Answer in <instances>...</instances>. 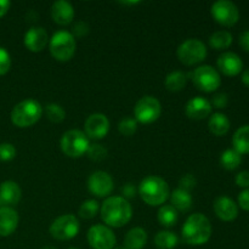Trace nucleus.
<instances>
[{
  "mask_svg": "<svg viewBox=\"0 0 249 249\" xmlns=\"http://www.w3.org/2000/svg\"><path fill=\"white\" fill-rule=\"evenodd\" d=\"M114 187L111 175L102 170H96L88 179V189L97 197H107L112 194Z\"/></svg>",
  "mask_w": 249,
  "mask_h": 249,
  "instance_id": "13",
  "label": "nucleus"
},
{
  "mask_svg": "<svg viewBox=\"0 0 249 249\" xmlns=\"http://www.w3.org/2000/svg\"><path fill=\"white\" fill-rule=\"evenodd\" d=\"M179 243V238L172 231H160L155 236V245L158 249H174Z\"/></svg>",
  "mask_w": 249,
  "mask_h": 249,
  "instance_id": "30",
  "label": "nucleus"
},
{
  "mask_svg": "<svg viewBox=\"0 0 249 249\" xmlns=\"http://www.w3.org/2000/svg\"><path fill=\"white\" fill-rule=\"evenodd\" d=\"M187 78H191L196 88L204 92H213L220 87L221 78L218 71L209 65L197 67L194 72H190Z\"/></svg>",
  "mask_w": 249,
  "mask_h": 249,
  "instance_id": "7",
  "label": "nucleus"
},
{
  "mask_svg": "<svg viewBox=\"0 0 249 249\" xmlns=\"http://www.w3.org/2000/svg\"><path fill=\"white\" fill-rule=\"evenodd\" d=\"M158 223L164 228H173L179 220V213L170 204H164L160 208L157 214Z\"/></svg>",
  "mask_w": 249,
  "mask_h": 249,
  "instance_id": "27",
  "label": "nucleus"
},
{
  "mask_svg": "<svg viewBox=\"0 0 249 249\" xmlns=\"http://www.w3.org/2000/svg\"><path fill=\"white\" fill-rule=\"evenodd\" d=\"M238 206L243 211L249 212V189H245L238 195Z\"/></svg>",
  "mask_w": 249,
  "mask_h": 249,
  "instance_id": "42",
  "label": "nucleus"
},
{
  "mask_svg": "<svg viewBox=\"0 0 249 249\" xmlns=\"http://www.w3.org/2000/svg\"><path fill=\"white\" fill-rule=\"evenodd\" d=\"M68 249H79V248H68Z\"/></svg>",
  "mask_w": 249,
  "mask_h": 249,
  "instance_id": "49",
  "label": "nucleus"
},
{
  "mask_svg": "<svg viewBox=\"0 0 249 249\" xmlns=\"http://www.w3.org/2000/svg\"><path fill=\"white\" fill-rule=\"evenodd\" d=\"M212 16L221 26L231 27L236 24L240 18L238 7L230 0H218L212 5Z\"/></svg>",
  "mask_w": 249,
  "mask_h": 249,
  "instance_id": "11",
  "label": "nucleus"
},
{
  "mask_svg": "<svg viewBox=\"0 0 249 249\" xmlns=\"http://www.w3.org/2000/svg\"><path fill=\"white\" fill-rule=\"evenodd\" d=\"M60 145L61 150L66 156L71 158H79L87 153L90 146V141L84 131L72 129L63 134Z\"/></svg>",
  "mask_w": 249,
  "mask_h": 249,
  "instance_id": "6",
  "label": "nucleus"
},
{
  "mask_svg": "<svg viewBox=\"0 0 249 249\" xmlns=\"http://www.w3.org/2000/svg\"><path fill=\"white\" fill-rule=\"evenodd\" d=\"M84 133L92 140H101L108 134L109 121L105 114L92 113L84 123Z\"/></svg>",
  "mask_w": 249,
  "mask_h": 249,
  "instance_id": "14",
  "label": "nucleus"
},
{
  "mask_svg": "<svg viewBox=\"0 0 249 249\" xmlns=\"http://www.w3.org/2000/svg\"><path fill=\"white\" fill-rule=\"evenodd\" d=\"M242 83L245 85H247V87H249V70H246L245 72L242 73Z\"/></svg>",
  "mask_w": 249,
  "mask_h": 249,
  "instance_id": "46",
  "label": "nucleus"
},
{
  "mask_svg": "<svg viewBox=\"0 0 249 249\" xmlns=\"http://www.w3.org/2000/svg\"><path fill=\"white\" fill-rule=\"evenodd\" d=\"M216 65H218L219 71L228 77H235L240 74L243 70V61L237 53H231V51L221 53L218 57Z\"/></svg>",
  "mask_w": 249,
  "mask_h": 249,
  "instance_id": "16",
  "label": "nucleus"
},
{
  "mask_svg": "<svg viewBox=\"0 0 249 249\" xmlns=\"http://www.w3.org/2000/svg\"><path fill=\"white\" fill-rule=\"evenodd\" d=\"M187 74L181 71H174V72L169 73V74L165 77L164 85L167 88V90L173 92L180 91V90L184 89L187 84Z\"/></svg>",
  "mask_w": 249,
  "mask_h": 249,
  "instance_id": "26",
  "label": "nucleus"
},
{
  "mask_svg": "<svg viewBox=\"0 0 249 249\" xmlns=\"http://www.w3.org/2000/svg\"><path fill=\"white\" fill-rule=\"evenodd\" d=\"M232 34L230 32L218 31L209 36V45L215 50H224L232 44Z\"/></svg>",
  "mask_w": 249,
  "mask_h": 249,
  "instance_id": "28",
  "label": "nucleus"
},
{
  "mask_svg": "<svg viewBox=\"0 0 249 249\" xmlns=\"http://www.w3.org/2000/svg\"><path fill=\"white\" fill-rule=\"evenodd\" d=\"M100 211L99 202L95 199H87L83 202L79 207V216L83 219H92L96 216L97 212Z\"/></svg>",
  "mask_w": 249,
  "mask_h": 249,
  "instance_id": "31",
  "label": "nucleus"
},
{
  "mask_svg": "<svg viewBox=\"0 0 249 249\" xmlns=\"http://www.w3.org/2000/svg\"><path fill=\"white\" fill-rule=\"evenodd\" d=\"M242 162V155L235 151L233 148L225 150L220 156V164L226 170H235L240 167Z\"/></svg>",
  "mask_w": 249,
  "mask_h": 249,
  "instance_id": "29",
  "label": "nucleus"
},
{
  "mask_svg": "<svg viewBox=\"0 0 249 249\" xmlns=\"http://www.w3.org/2000/svg\"><path fill=\"white\" fill-rule=\"evenodd\" d=\"M51 17L53 22L60 26L70 24L74 18V9L72 4L66 0H57L51 6Z\"/></svg>",
  "mask_w": 249,
  "mask_h": 249,
  "instance_id": "20",
  "label": "nucleus"
},
{
  "mask_svg": "<svg viewBox=\"0 0 249 249\" xmlns=\"http://www.w3.org/2000/svg\"><path fill=\"white\" fill-rule=\"evenodd\" d=\"M49 40L50 39H49L48 32L43 27L34 26L26 32L23 43L24 46L29 51H32V53H39V51L45 49V46L49 44Z\"/></svg>",
  "mask_w": 249,
  "mask_h": 249,
  "instance_id": "15",
  "label": "nucleus"
},
{
  "mask_svg": "<svg viewBox=\"0 0 249 249\" xmlns=\"http://www.w3.org/2000/svg\"><path fill=\"white\" fill-rule=\"evenodd\" d=\"M178 58L186 66L201 63L207 57V46L199 39H186L179 45L177 50Z\"/></svg>",
  "mask_w": 249,
  "mask_h": 249,
  "instance_id": "8",
  "label": "nucleus"
},
{
  "mask_svg": "<svg viewBox=\"0 0 249 249\" xmlns=\"http://www.w3.org/2000/svg\"><path fill=\"white\" fill-rule=\"evenodd\" d=\"M15 156H16V148L12 143H0V160L9 162V160H14Z\"/></svg>",
  "mask_w": 249,
  "mask_h": 249,
  "instance_id": "35",
  "label": "nucleus"
},
{
  "mask_svg": "<svg viewBox=\"0 0 249 249\" xmlns=\"http://www.w3.org/2000/svg\"><path fill=\"white\" fill-rule=\"evenodd\" d=\"M11 67V57L10 53L0 46V75L6 74Z\"/></svg>",
  "mask_w": 249,
  "mask_h": 249,
  "instance_id": "36",
  "label": "nucleus"
},
{
  "mask_svg": "<svg viewBox=\"0 0 249 249\" xmlns=\"http://www.w3.org/2000/svg\"><path fill=\"white\" fill-rule=\"evenodd\" d=\"M87 155L94 162H101V160H104L107 157V150L106 147H104L100 143H92L88 148Z\"/></svg>",
  "mask_w": 249,
  "mask_h": 249,
  "instance_id": "34",
  "label": "nucleus"
},
{
  "mask_svg": "<svg viewBox=\"0 0 249 249\" xmlns=\"http://www.w3.org/2000/svg\"><path fill=\"white\" fill-rule=\"evenodd\" d=\"M236 184L240 187H245L247 189L249 186V172L248 170H243V172H240L235 178Z\"/></svg>",
  "mask_w": 249,
  "mask_h": 249,
  "instance_id": "40",
  "label": "nucleus"
},
{
  "mask_svg": "<svg viewBox=\"0 0 249 249\" xmlns=\"http://www.w3.org/2000/svg\"><path fill=\"white\" fill-rule=\"evenodd\" d=\"M212 104L207 99L202 96H196L194 99L189 100L185 107V113L190 119L195 121H201L207 118L212 113Z\"/></svg>",
  "mask_w": 249,
  "mask_h": 249,
  "instance_id": "17",
  "label": "nucleus"
},
{
  "mask_svg": "<svg viewBox=\"0 0 249 249\" xmlns=\"http://www.w3.org/2000/svg\"><path fill=\"white\" fill-rule=\"evenodd\" d=\"M228 102H229L228 95H226L225 92H218V94H215L213 96L211 104L213 105L215 108H225Z\"/></svg>",
  "mask_w": 249,
  "mask_h": 249,
  "instance_id": "39",
  "label": "nucleus"
},
{
  "mask_svg": "<svg viewBox=\"0 0 249 249\" xmlns=\"http://www.w3.org/2000/svg\"><path fill=\"white\" fill-rule=\"evenodd\" d=\"M113 249H126V248L124 247V246H122V247H114Z\"/></svg>",
  "mask_w": 249,
  "mask_h": 249,
  "instance_id": "48",
  "label": "nucleus"
},
{
  "mask_svg": "<svg viewBox=\"0 0 249 249\" xmlns=\"http://www.w3.org/2000/svg\"><path fill=\"white\" fill-rule=\"evenodd\" d=\"M214 212L223 221H233L238 215V206L230 197L220 196L214 202Z\"/></svg>",
  "mask_w": 249,
  "mask_h": 249,
  "instance_id": "18",
  "label": "nucleus"
},
{
  "mask_svg": "<svg viewBox=\"0 0 249 249\" xmlns=\"http://www.w3.org/2000/svg\"><path fill=\"white\" fill-rule=\"evenodd\" d=\"M22 197V190L17 182L7 180L0 185V208L16 206Z\"/></svg>",
  "mask_w": 249,
  "mask_h": 249,
  "instance_id": "19",
  "label": "nucleus"
},
{
  "mask_svg": "<svg viewBox=\"0 0 249 249\" xmlns=\"http://www.w3.org/2000/svg\"><path fill=\"white\" fill-rule=\"evenodd\" d=\"M162 113V105L155 96H143L134 107V117L141 124H151L157 121Z\"/></svg>",
  "mask_w": 249,
  "mask_h": 249,
  "instance_id": "10",
  "label": "nucleus"
},
{
  "mask_svg": "<svg viewBox=\"0 0 249 249\" xmlns=\"http://www.w3.org/2000/svg\"><path fill=\"white\" fill-rule=\"evenodd\" d=\"M46 117L53 123H61L66 118V111L58 104H49L45 107Z\"/></svg>",
  "mask_w": 249,
  "mask_h": 249,
  "instance_id": "32",
  "label": "nucleus"
},
{
  "mask_svg": "<svg viewBox=\"0 0 249 249\" xmlns=\"http://www.w3.org/2000/svg\"><path fill=\"white\" fill-rule=\"evenodd\" d=\"M101 219L106 226L111 228H123L133 216V208L129 201L121 196L108 197L105 199L100 208Z\"/></svg>",
  "mask_w": 249,
  "mask_h": 249,
  "instance_id": "1",
  "label": "nucleus"
},
{
  "mask_svg": "<svg viewBox=\"0 0 249 249\" xmlns=\"http://www.w3.org/2000/svg\"><path fill=\"white\" fill-rule=\"evenodd\" d=\"M208 128L212 134L216 136H224L230 130V121L224 113H214L208 121Z\"/></svg>",
  "mask_w": 249,
  "mask_h": 249,
  "instance_id": "23",
  "label": "nucleus"
},
{
  "mask_svg": "<svg viewBox=\"0 0 249 249\" xmlns=\"http://www.w3.org/2000/svg\"><path fill=\"white\" fill-rule=\"evenodd\" d=\"M197 185V179L195 178L194 174H186L180 179L179 181V189L185 190V191L190 192L194 190Z\"/></svg>",
  "mask_w": 249,
  "mask_h": 249,
  "instance_id": "37",
  "label": "nucleus"
},
{
  "mask_svg": "<svg viewBox=\"0 0 249 249\" xmlns=\"http://www.w3.org/2000/svg\"><path fill=\"white\" fill-rule=\"evenodd\" d=\"M170 203L178 212H187L192 207V197L190 192L178 187L170 194Z\"/></svg>",
  "mask_w": 249,
  "mask_h": 249,
  "instance_id": "24",
  "label": "nucleus"
},
{
  "mask_svg": "<svg viewBox=\"0 0 249 249\" xmlns=\"http://www.w3.org/2000/svg\"><path fill=\"white\" fill-rule=\"evenodd\" d=\"M147 243V232L142 228H134L128 231L124 238L126 249H142Z\"/></svg>",
  "mask_w": 249,
  "mask_h": 249,
  "instance_id": "22",
  "label": "nucleus"
},
{
  "mask_svg": "<svg viewBox=\"0 0 249 249\" xmlns=\"http://www.w3.org/2000/svg\"><path fill=\"white\" fill-rule=\"evenodd\" d=\"M139 195L146 204L151 207L162 206L170 196V189L164 179L156 175L145 178L139 185Z\"/></svg>",
  "mask_w": 249,
  "mask_h": 249,
  "instance_id": "3",
  "label": "nucleus"
},
{
  "mask_svg": "<svg viewBox=\"0 0 249 249\" xmlns=\"http://www.w3.org/2000/svg\"><path fill=\"white\" fill-rule=\"evenodd\" d=\"M212 225L209 219L201 213L191 214L181 229L185 243L190 246L206 245L212 237Z\"/></svg>",
  "mask_w": 249,
  "mask_h": 249,
  "instance_id": "2",
  "label": "nucleus"
},
{
  "mask_svg": "<svg viewBox=\"0 0 249 249\" xmlns=\"http://www.w3.org/2000/svg\"><path fill=\"white\" fill-rule=\"evenodd\" d=\"M43 116V106L34 99L18 102L11 111V121L18 128L34 125Z\"/></svg>",
  "mask_w": 249,
  "mask_h": 249,
  "instance_id": "4",
  "label": "nucleus"
},
{
  "mask_svg": "<svg viewBox=\"0 0 249 249\" xmlns=\"http://www.w3.org/2000/svg\"><path fill=\"white\" fill-rule=\"evenodd\" d=\"M10 1L9 0H0V17L4 16L10 9Z\"/></svg>",
  "mask_w": 249,
  "mask_h": 249,
  "instance_id": "44",
  "label": "nucleus"
},
{
  "mask_svg": "<svg viewBox=\"0 0 249 249\" xmlns=\"http://www.w3.org/2000/svg\"><path fill=\"white\" fill-rule=\"evenodd\" d=\"M27 19H28V21H38V14H36V12H34L33 10H31V11L28 12V14H27Z\"/></svg>",
  "mask_w": 249,
  "mask_h": 249,
  "instance_id": "45",
  "label": "nucleus"
},
{
  "mask_svg": "<svg viewBox=\"0 0 249 249\" xmlns=\"http://www.w3.org/2000/svg\"><path fill=\"white\" fill-rule=\"evenodd\" d=\"M233 150L240 155L249 153V125H242L235 131L232 136Z\"/></svg>",
  "mask_w": 249,
  "mask_h": 249,
  "instance_id": "25",
  "label": "nucleus"
},
{
  "mask_svg": "<svg viewBox=\"0 0 249 249\" xmlns=\"http://www.w3.org/2000/svg\"><path fill=\"white\" fill-rule=\"evenodd\" d=\"M121 192L123 195V198L128 201V198H134L136 196V187L133 184H130V182H128L124 186H122Z\"/></svg>",
  "mask_w": 249,
  "mask_h": 249,
  "instance_id": "41",
  "label": "nucleus"
},
{
  "mask_svg": "<svg viewBox=\"0 0 249 249\" xmlns=\"http://www.w3.org/2000/svg\"><path fill=\"white\" fill-rule=\"evenodd\" d=\"M79 230V220L72 214H65L56 218L49 229L50 235L58 241L72 240L78 235Z\"/></svg>",
  "mask_w": 249,
  "mask_h": 249,
  "instance_id": "9",
  "label": "nucleus"
},
{
  "mask_svg": "<svg viewBox=\"0 0 249 249\" xmlns=\"http://www.w3.org/2000/svg\"><path fill=\"white\" fill-rule=\"evenodd\" d=\"M118 130L122 135L131 136L138 130V122L131 117H124L118 123Z\"/></svg>",
  "mask_w": 249,
  "mask_h": 249,
  "instance_id": "33",
  "label": "nucleus"
},
{
  "mask_svg": "<svg viewBox=\"0 0 249 249\" xmlns=\"http://www.w3.org/2000/svg\"><path fill=\"white\" fill-rule=\"evenodd\" d=\"M18 214L11 207L0 208V236L7 237L16 231L18 226Z\"/></svg>",
  "mask_w": 249,
  "mask_h": 249,
  "instance_id": "21",
  "label": "nucleus"
},
{
  "mask_svg": "<svg viewBox=\"0 0 249 249\" xmlns=\"http://www.w3.org/2000/svg\"><path fill=\"white\" fill-rule=\"evenodd\" d=\"M88 242L92 249H113L116 246V236L106 225H94L88 231Z\"/></svg>",
  "mask_w": 249,
  "mask_h": 249,
  "instance_id": "12",
  "label": "nucleus"
},
{
  "mask_svg": "<svg viewBox=\"0 0 249 249\" xmlns=\"http://www.w3.org/2000/svg\"><path fill=\"white\" fill-rule=\"evenodd\" d=\"M40 249H57V248L53 247V246H44V247H41Z\"/></svg>",
  "mask_w": 249,
  "mask_h": 249,
  "instance_id": "47",
  "label": "nucleus"
},
{
  "mask_svg": "<svg viewBox=\"0 0 249 249\" xmlns=\"http://www.w3.org/2000/svg\"><path fill=\"white\" fill-rule=\"evenodd\" d=\"M240 45L241 48L243 49L245 51L249 53V29L248 31H245L240 36Z\"/></svg>",
  "mask_w": 249,
  "mask_h": 249,
  "instance_id": "43",
  "label": "nucleus"
},
{
  "mask_svg": "<svg viewBox=\"0 0 249 249\" xmlns=\"http://www.w3.org/2000/svg\"><path fill=\"white\" fill-rule=\"evenodd\" d=\"M49 48H50L51 56L55 60L66 62L74 56L77 43L71 32L58 31L53 33L49 40Z\"/></svg>",
  "mask_w": 249,
  "mask_h": 249,
  "instance_id": "5",
  "label": "nucleus"
},
{
  "mask_svg": "<svg viewBox=\"0 0 249 249\" xmlns=\"http://www.w3.org/2000/svg\"><path fill=\"white\" fill-rule=\"evenodd\" d=\"M90 31V27L87 22L84 21H78L73 24L72 28V34L73 36H77V38H83V36H87Z\"/></svg>",
  "mask_w": 249,
  "mask_h": 249,
  "instance_id": "38",
  "label": "nucleus"
}]
</instances>
